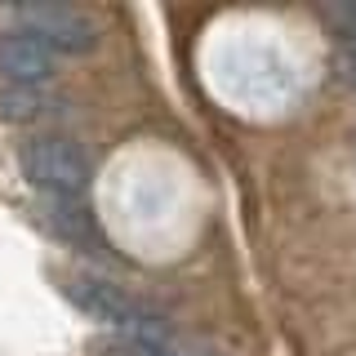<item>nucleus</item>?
Wrapping results in <instances>:
<instances>
[{
  "mask_svg": "<svg viewBox=\"0 0 356 356\" xmlns=\"http://www.w3.org/2000/svg\"><path fill=\"white\" fill-rule=\"evenodd\" d=\"M18 165H22V178L49 200H81L94 187V156L76 138H63V134H44V138L22 143Z\"/></svg>",
  "mask_w": 356,
  "mask_h": 356,
  "instance_id": "nucleus-1",
  "label": "nucleus"
},
{
  "mask_svg": "<svg viewBox=\"0 0 356 356\" xmlns=\"http://www.w3.org/2000/svg\"><path fill=\"white\" fill-rule=\"evenodd\" d=\"M67 298H72L76 307L85 312V316H94L98 325L107 330H120L125 339H152V334H170L156 312L143 303V298H134L125 285L107 281V276H72L67 281Z\"/></svg>",
  "mask_w": 356,
  "mask_h": 356,
  "instance_id": "nucleus-2",
  "label": "nucleus"
},
{
  "mask_svg": "<svg viewBox=\"0 0 356 356\" xmlns=\"http://www.w3.org/2000/svg\"><path fill=\"white\" fill-rule=\"evenodd\" d=\"M14 22L22 31H31L54 54H89L98 44L94 18L72 9V5H22L14 14Z\"/></svg>",
  "mask_w": 356,
  "mask_h": 356,
  "instance_id": "nucleus-3",
  "label": "nucleus"
},
{
  "mask_svg": "<svg viewBox=\"0 0 356 356\" xmlns=\"http://www.w3.org/2000/svg\"><path fill=\"white\" fill-rule=\"evenodd\" d=\"M54 63H58V54L44 49L31 31H22V27L0 31V76H5L9 85H40V81H49Z\"/></svg>",
  "mask_w": 356,
  "mask_h": 356,
  "instance_id": "nucleus-4",
  "label": "nucleus"
},
{
  "mask_svg": "<svg viewBox=\"0 0 356 356\" xmlns=\"http://www.w3.org/2000/svg\"><path fill=\"white\" fill-rule=\"evenodd\" d=\"M40 222L49 227V236H58L63 245H72V250H85V254H103L107 250L94 214H89L85 205H76V200H54V205L40 214Z\"/></svg>",
  "mask_w": 356,
  "mask_h": 356,
  "instance_id": "nucleus-5",
  "label": "nucleus"
},
{
  "mask_svg": "<svg viewBox=\"0 0 356 356\" xmlns=\"http://www.w3.org/2000/svg\"><path fill=\"white\" fill-rule=\"evenodd\" d=\"M49 94L40 85H0V116L5 120H40L49 116Z\"/></svg>",
  "mask_w": 356,
  "mask_h": 356,
  "instance_id": "nucleus-6",
  "label": "nucleus"
},
{
  "mask_svg": "<svg viewBox=\"0 0 356 356\" xmlns=\"http://www.w3.org/2000/svg\"><path fill=\"white\" fill-rule=\"evenodd\" d=\"M116 356H187L170 334H152V339H120Z\"/></svg>",
  "mask_w": 356,
  "mask_h": 356,
  "instance_id": "nucleus-7",
  "label": "nucleus"
},
{
  "mask_svg": "<svg viewBox=\"0 0 356 356\" xmlns=\"http://www.w3.org/2000/svg\"><path fill=\"white\" fill-rule=\"evenodd\" d=\"M339 67H343V76L356 85V18H352V27L343 31V49H339Z\"/></svg>",
  "mask_w": 356,
  "mask_h": 356,
  "instance_id": "nucleus-8",
  "label": "nucleus"
}]
</instances>
